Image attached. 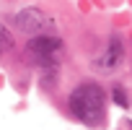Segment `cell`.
<instances>
[{
  "instance_id": "obj_1",
  "label": "cell",
  "mask_w": 132,
  "mask_h": 130,
  "mask_svg": "<svg viewBox=\"0 0 132 130\" xmlns=\"http://www.w3.org/2000/svg\"><path fill=\"white\" fill-rule=\"evenodd\" d=\"M68 107L88 127H101L106 122V94L98 83H80L68 96Z\"/></svg>"
},
{
  "instance_id": "obj_2",
  "label": "cell",
  "mask_w": 132,
  "mask_h": 130,
  "mask_svg": "<svg viewBox=\"0 0 132 130\" xmlns=\"http://www.w3.org/2000/svg\"><path fill=\"white\" fill-rule=\"evenodd\" d=\"M62 49H65L62 39L52 37V34L31 37L26 44L29 57H34V62H39V68H57V57L62 55Z\"/></svg>"
},
{
  "instance_id": "obj_3",
  "label": "cell",
  "mask_w": 132,
  "mask_h": 130,
  "mask_svg": "<svg viewBox=\"0 0 132 130\" xmlns=\"http://www.w3.org/2000/svg\"><path fill=\"white\" fill-rule=\"evenodd\" d=\"M122 62H124V44H122L119 37H111L109 44H106V49L98 57H93L91 68L96 73H101V76H111V73H117L122 68Z\"/></svg>"
},
{
  "instance_id": "obj_4",
  "label": "cell",
  "mask_w": 132,
  "mask_h": 130,
  "mask_svg": "<svg viewBox=\"0 0 132 130\" xmlns=\"http://www.w3.org/2000/svg\"><path fill=\"white\" fill-rule=\"evenodd\" d=\"M49 24H52V21L44 16V11H42V8H34V5H31V8H23V11L16 13V29L23 31V34H29V37H39V34H44Z\"/></svg>"
},
{
  "instance_id": "obj_5",
  "label": "cell",
  "mask_w": 132,
  "mask_h": 130,
  "mask_svg": "<svg viewBox=\"0 0 132 130\" xmlns=\"http://www.w3.org/2000/svg\"><path fill=\"white\" fill-rule=\"evenodd\" d=\"M111 99H114V104H117V107H122V109H129V99H127V91H124L122 86H114V91H111Z\"/></svg>"
},
{
  "instance_id": "obj_6",
  "label": "cell",
  "mask_w": 132,
  "mask_h": 130,
  "mask_svg": "<svg viewBox=\"0 0 132 130\" xmlns=\"http://www.w3.org/2000/svg\"><path fill=\"white\" fill-rule=\"evenodd\" d=\"M11 47H13V44H11V34H8V29H3V49L8 52Z\"/></svg>"
},
{
  "instance_id": "obj_7",
  "label": "cell",
  "mask_w": 132,
  "mask_h": 130,
  "mask_svg": "<svg viewBox=\"0 0 132 130\" xmlns=\"http://www.w3.org/2000/svg\"><path fill=\"white\" fill-rule=\"evenodd\" d=\"M129 127H132V125H129Z\"/></svg>"
}]
</instances>
